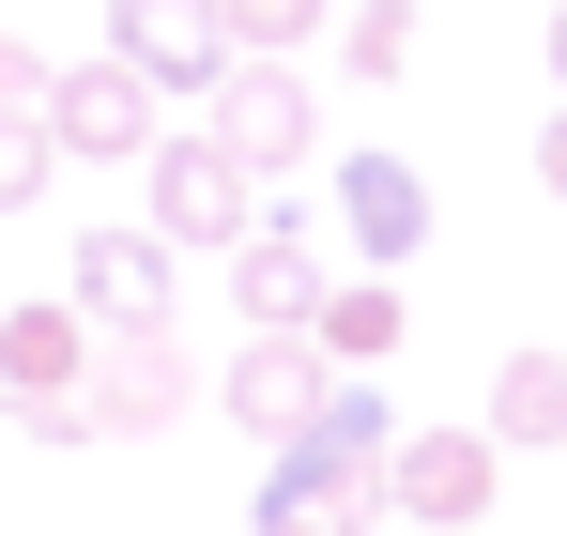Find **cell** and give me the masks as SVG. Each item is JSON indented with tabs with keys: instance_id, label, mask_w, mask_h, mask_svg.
<instances>
[{
	"instance_id": "obj_20",
	"label": "cell",
	"mask_w": 567,
	"mask_h": 536,
	"mask_svg": "<svg viewBox=\"0 0 567 536\" xmlns=\"http://www.w3.org/2000/svg\"><path fill=\"white\" fill-rule=\"evenodd\" d=\"M537 47H553V92H567V0H553V31H537Z\"/></svg>"
},
{
	"instance_id": "obj_3",
	"label": "cell",
	"mask_w": 567,
	"mask_h": 536,
	"mask_svg": "<svg viewBox=\"0 0 567 536\" xmlns=\"http://www.w3.org/2000/svg\"><path fill=\"white\" fill-rule=\"evenodd\" d=\"M47 138H62L78 169H154V154H169V92L138 78V62H62Z\"/></svg>"
},
{
	"instance_id": "obj_19",
	"label": "cell",
	"mask_w": 567,
	"mask_h": 536,
	"mask_svg": "<svg viewBox=\"0 0 567 536\" xmlns=\"http://www.w3.org/2000/svg\"><path fill=\"white\" fill-rule=\"evenodd\" d=\"M537 184H553V199H567V107H553V138H537Z\"/></svg>"
},
{
	"instance_id": "obj_4",
	"label": "cell",
	"mask_w": 567,
	"mask_h": 536,
	"mask_svg": "<svg viewBox=\"0 0 567 536\" xmlns=\"http://www.w3.org/2000/svg\"><path fill=\"white\" fill-rule=\"evenodd\" d=\"M199 138H215V154H246L261 184H277V169H307V154H322V92H307V62H230Z\"/></svg>"
},
{
	"instance_id": "obj_18",
	"label": "cell",
	"mask_w": 567,
	"mask_h": 536,
	"mask_svg": "<svg viewBox=\"0 0 567 536\" xmlns=\"http://www.w3.org/2000/svg\"><path fill=\"white\" fill-rule=\"evenodd\" d=\"M16 430H31V445H107L93 399H16Z\"/></svg>"
},
{
	"instance_id": "obj_10",
	"label": "cell",
	"mask_w": 567,
	"mask_h": 536,
	"mask_svg": "<svg viewBox=\"0 0 567 536\" xmlns=\"http://www.w3.org/2000/svg\"><path fill=\"white\" fill-rule=\"evenodd\" d=\"M93 353H107V338L47 291V307H16V322H0V399H78V383H93Z\"/></svg>"
},
{
	"instance_id": "obj_5",
	"label": "cell",
	"mask_w": 567,
	"mask_h": 536,
	"mask_svg": "<svg viewBox=\"0 0 567 536\" xmlns=\"http://www.w3.org/2000/svg\"><path fill=\"white\" fill-rule=\"evenodd\" d=\"M107 62H138L154 92H199L215 107V78L246 47H230V0H107Z\"/></svg>"
},
{
	"instance_id": "obj_21",
	"label": "cell",
	"mask_w": 567,
	"mask_h": 536,
	"mask_svg": "<svg viewBox=\"0 0 567 536\" xmlns=\"http://www.w3.org/2000/svg\"><path fill=\"white\" fill-rule=\"evenodd\" d=\"M246 536H291V522H246Z\"/></svg>"
},
{
	"instance_id": "obj_6",
	"label": "cell",
	"mask_w": 567,
	"mask_h": 536,
	"mask_svg": "<svg viewBox=\"0 0 567 536\" xmlns=\"http://www.w3.org/2000/svg\"><path fill=\"white\" fill-rule=\"evenodd\" d=\"M322 215H338V246L369 276H399L414 246H430V184H414V154H338L322 169Z\"/></svg>"
},
{
	"instance_id": "obj_8",
	"label": "cell",
	"mask_w": 567,
	"mask_h": 536,
	"mask_svg": "<svg viewBox=\"0 0 567 536\" xmlns=\"http://www.w3.org/2000/svg\"><path fill=\"white\" fill-rule=\"evenodd\" d=\"M215 399H230V430H261V445H307V430H322V399H338V368H322V338H246Z\"/></svg>"
},
{
	"instance_id": "obj_2",
	"label": "cell",
	"mask_w": 567,
	"mask_h": 536,
	"mask_svg": "<svg viewBox=\"0 0 567 536\" xmlns=\"http://www.w3.org/2000/svg\"><path fill=\"white\" fill-rule=\"evenodd\" d=\"M138 215H154L169 246H215V261H246L277 199H261V169H246V154H215V138H169V154L138 169Z\"/></svg>"
},
{
	"instance_id": "obj_16",
	"label": "cell",
	"mask_w": 567,
	"mask_h": 536,
	"mask_svg": "<svg viewBox=\"0 0 567 536\" xmlns=\"http://www.w3.org/2000/svg\"><path fill=\"white\" fill-rule=\"evenodd\" d=\"M47 169H62V138H47V123H0V215H31Z\"/></svg>"
},
{
	"instance_id": "obj_9",
	"label": "cell",
	"mask_w": 567,
	"mask_h": 536,
	"mask_svg": "<svg viewBox=\"0 0 567 536\" xmlns=\"http://www.w3.org/2000/svg\"><path fill=\"white\" fill-rule=\"evenodd\" d=\"M78 399H93V430H107V445H138V430H169V414H185L199 383H185V353H169V338H107Z\"/></svg>"
},
{
	"instance_id": "obj_7",
	"label": "cell",
	"mask_w": 567,
	"mask_h": 536,
	"mask_svg": "<svg viewBox=\"0 0 567 536\" xmlns=\"http://www.w3.org/2000/svg\"><path fill=\"white\" fill-rule=\"evenodd\" d=\"M491 430H414L399 445V475H383V522H414V536H475L491 522Z\"/></svg>"
},
{
	"instance_id": "obj_17",
	"label": "cell",
	"mask_w": 567,
	"mask_h": 536,
	"mask_svg": "<svg viewBox=\"0 0 567 536\" xmlns=\"http://www.w3.org/2000/svg\"><path fill=\"white\" fill-rule=\"evenodd\" d=\"M47 107H62V78H47V62L0 31V123H47Z\"/></svg>"
},
{
	"instance_id": "obj_15",
	"label": "cell",
	"mask_w": 567,
	"mask_h": 536,
	"mask_svg": "<svg viewBox=\"0 0 567 536\" xmlns=\"http://www.w3.org/2000/svg\"><path fill=\"white\" fill-rule=\"evenodd\" d=\"M307 31L338 47V0H230V47H246V62H291Z\"/></svg>"
},
{
	"instance_id": "obj_12",
	"label": "cell",
	"mask_w": 567,
	"mask_h": 536,
	"mask_svg": "<svg viewBox=\"0 0 567 536\" xmlns=\"http://www.w3.org/2000/svg\"><path fill=\"white\" fill-rule=\"evenodd\" d=\"M399 322H414V307H399V276H338L307 338H322V368H338V383H369V368L399 353Z\"/></svg>"
},
{
	"instance_id": "obj_13",
	"label": "cell",
	"mask_w": 567,
	"mask_h": 536,
	"mask_svg": "<svg viewBox=\"0 0 567 536\" xmlns=\"http://www.w3.org/2000/svg\"><path fill=\"white\" fill-rule=\"evenodd\" d=\"M491 445L522 460V445H567V353H506L491 368V414H475Z\"/></svg>"
},
{
	"instance_id": "obj_14",
	"label": "cell",
	"mask_w": 567,
	"mask_h": 536,
	"mask_svg": "<svg viewBox=\"0 0 567 536\" xmlns=\"http://www.w3.org/2000/svg\"><path fill=\"white\" fill-rule=\"evenodd\" d=\"M399 62H414V0H353V16H338V78L383 92Z\"/></svg>"
},
{
	"instance_id": "obj_11",
	"label": "cell",
	"mask_w": 567,
	"mask_h": 536,
	"mask_svg": "<svg viewBox=\"0 0 567 536\" xmlns=\"http://www.w3.org/2000/svg\"><path fill=\"white\" fill-rule=\"evenodd\" d=\"M383 491L353 475V460H322V445H277V475H261V522H291V536H353Z\"/></svg>"
},
{
	"instance_id": "obj_1",
	"label": "cell",
	"mask_w": 567,
	"mask_h": 536,
	"mask_svg": "<svg viewBox=\"0 0 567 536\" xmlns=\"http://www.w3.org/2000/svg\"><path fill=\"white\" fill-rule=\"evenodd\" d=\"M169 261H185V246H169L154 215H107V230L62 246V307H78L93 338H169Z\"/></svg>"
}]
</instances>
